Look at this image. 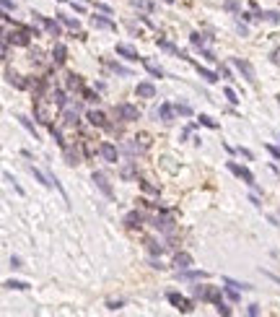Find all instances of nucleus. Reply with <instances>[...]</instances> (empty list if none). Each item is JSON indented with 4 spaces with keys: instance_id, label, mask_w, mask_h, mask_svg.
Instances as JSON below:
<instances>
[{
    "instance_id": "2eb2a0df",
    "label": "nucleus",
    "mask_w": 280,
    "mask_h": 317,
    "mask_svg": "<svg viewBox=\"0 0 280 317\" xmlns=\"http://www.w3.org/2000/svg\"><path fill=\"white\" fill-rule=\"evenodd\" d=\"M177 279L179 281H200V279H208V273L205 270H177Z\"/></svg>"
},
{
    "instance_id": "79ce46f5",
    "label": "nucleus",
    "mask_w": 280,
    "mask_h": 317,
    "mask_svg": "<svg viewBox=\"0 0 280 317\" xmlns=\"http://www.w3.org/2000/svg\"><path fill=\"white\" fill-rule=\"evenodd\" d=\"M140 187H143V192H148V195H158V187L150 185V182H145V180H140Z\"/></svg>"
},
{
    "instance_id": "dca6fc26",
    "label": "nucleus",
    "mask_w": 280,
    "mask_h": 317,
    "mask_svg": "<svg viewBox=\"0 0 280 317\" xmlns=\"http://www.w3.org/2000/svg\"><path fill=\"white\" fill-rule=\"evenodd\" d=\"M62 151H65V164H68V167H75V164H81V162H83V153L78 151V148L65 146Z\"/></svg>"
},
{
    "instance_id": "4d7b16f0",
    "label": "nucleus",
    "mask_w": 280,
    "mask_h": 317,
    "mask_svg": "<svg viewBox=\"0 0 280 317\" xmlns=\"http://www.w3.org/2000/svg\"><path fill=\"white\" fill-rule=\"evenodd\" d=\"M11 268H24L21 257H16V255H13V257H11Z\"/></svg>"
},
{
    "instance_id": "37998d69",
    "label": "nucleus",
    "mask_w": 280,
    "mask_h": 317,
    "mask_svg": "<svg viewBox=\"0 0 280 317\" xmlns=\"http://www.w3.org/2000/svg\"><path fill=\"white\" fill-rule=\"evenodd\" d=\"M265 148L270 151V156L275 158V162H280V148H277V146H272V143H265Z\"/></svg>"
},
{
    "instance_id": "c9c22d12",
    "label": "nucleus",
    "mask_w": 280,
    "mask_h": 317,
    "mask_svg": "<svg viewBox=\"0 0 280 317\" xmlns=\"http://www.w3.org/2000/svg\"><path fill=\"white\" fill-rule=\"evenodd\" d=\"M130 6L133 8H138V11H153V3H150V0H130Z\"/></svg>"
},
{
    "instance_id": "2f4dec72",
    "label": "nucleus",
    "mask_w": 280,
    "mask_h": 317,
    "mask_svg": "<svg viewBox=\"0 0 280 317\" xmlns=\"http://www.w3.org/2000/svg\"><path fill=\"white\" fill-rule=\"evenodd\" d=\"M223 286H233V289H239V291H252V284H247V281H233V279H223Z\"/></svg>"
},
{
    "instance_id": "58836bf2",
    "label": "nucleus",
    "mask_w": 280,
    "mask_h": 317,
    "mask_svg": "<svg viewBox=\"0 0 280 317\" xmlns=\"http://www.w3.org/2000/svg\"><path fill=\"white\" fill-rule=\"evenodd\" d=\"M158 47H161V50H166V52H174V55H179V47H174L171 42H166V39H161V36H158Z\"/></svg>"
},
{
    "instance_id": "7ed1b4c3",
    "label": "nucleus",
    "mask_w": 280,
    "mask_h": 317,
    "mask_svg": "<svg viewBox=\"0 0 280 317\" xmlns=\"http://www.w3.org/2000/svg\"><path fill=\"white\" fill-rule=\"evenodd\" d=\"M81 109H83L81 102H75V99L68 102V104L60 109V112H62V120H65L68 125H78V123H81Z\"/></svg>"
},
{
    "instance_id": "a18cd8bd",
    "label": "nucleus",
    "mask_w": 280,
    "mask_h": 317,
    "mask_svg": "<svg viewBox=\"0 0 280 317\" xmlns=\"http://www.w3.org/2000/svg\"><path fill=\"white\" fill-rule=\"evenodd\" d=\"M174 109H177V114H182V117H189V114H192V109H189L187 104H174Z\"/></svg>"
},
{
    "instance_id": "f03ea898",
    "label": "nucleus",
    "mask_w": 280,
    "mask_h": 317,
    "mask_svg": "<svg viewBox=\"0 0 280 317\" xmlns=\"http://www.w3.org/2000/svg\"><path fill=\"white\" fill-rule=\"evenodd\" d=\"M114 114H117V120H122V123H135L140 120V109L135 104H117L114 107Z\"/></svg>"
},
{
    "instance_id": "de8ad7c7",
    "label": "nucleus",
    "mask_w": 280,
    "mask_h": 317,
    "mask_svg": "<svg viewBox=\"0 0 280 317\" xmlns=\"http://www.w3.org/2000/svg\"><path fill=\"white\" fill-rule=\"evenodd\" d=\"M223 8L231 11V13H236L239 11V3H236V0H223Z\"/></svg>"
},
{
    "instance_id": "09e8293b",
    "label": "nucleus",
    "mask_w": 280,
    "mask_h": 317,
    "mask_svg": "<svg viewBox=\"0 0 280 317\" xmlns=\"http://www.w3.org/2000/svg\"><path fill=\"white\" fill-rule=\"evenodd\" d=\"M119 307H125V302H122V299H117V302H114V299H109V302H106V309H112V312H114V309H119Z\"/></svg>"
},
{
    "instance_id": "f257e3e1",
    "label": "nucleus",
    "mask_w": 280,
    "mask_h": 317,
    "mask_svg": "<svg viewBox=\"0 0 280 317\" xmlns=\"http://www.w3.org/2000/svg\"><path fill=\"white\" fill-rule=\"evenodd\" d=\"M31 26H18V29H13V31H6V39L11 45H16V47H29L31 45Z\"/></svg>"
},
{
    "instance_id": "69168bd1",
    "label": "nucleus",
    "mask_w": 280,
    "mask_h": 317,
    "mask_svg": "<svg viewBox=\"0 0 280 317\" xmlns=\"http://www.w3.org/2000/svg\"><path fill=\"white\" fill-rule=\"evenodd\" d=\"M164 3H174V0H164Z\"/></svg>"
},
{
    "instance_id": "b1692460",
    "label": "nucleus",
    "mask_w": 280,
    "mask_h": 317,
    "mask_svg": "<svg viewBox=\"0 0 280 317\" xmlns=\"http://www.w3.org/2000/svg\"><path fill=\"white\" fill-rule=\"evenodd\" d=\"M65 86H68L70 91H83V81H81V75L68 73V75H65Z\"/></svg>"
},
{
    "instance_id": "8fccbe9b",
    "label": "nucleus",
    "mask_w": 280,
    "mask_h": 317,
    "mask_svg": "<svg viewBox=\"0 0 280 317\" xmlns=\"http://www.w3.org/2000/svg\"><path fill=\"white\" fill-rule=\"evenodd\" d=\"M205 289H208V286H195V291H192V294H195V299L203 302V299H205Z\"/></svg>"
},
{
    "instance_id": "1a4fd4ad",
    "label": "nucleus",
    "mask_w": 280,
    "mask_h": 317,
    "mask_svg": "<svg viewBox=\"0 0 280 317\" xmlns=\"http://www.w3.org/2000/svg\"><path fill=\"white\" fill-rule=\"evenodd\" d=\"M34 16V21H39V24H42L45 29H47V34H52V36H60L62 34V29H60V18L57 21H52V18H47V16H42V13H31Z\"/></svg>"
},
{
    "instance_id": "3c124183",
    "label": "nucleus",
    "mask_w": 280,
    "mask_h": 317,
    "mask_svg": "<svg viewBox=\"0 0 280 317\" xmlns=\"http://www.w3.org/2000/svg\"><path fill=\"white\" fill-rule=\"evenodd\" d=\"M216 309H218V314H223V317H228V314H231V307H226L223 302H218V304H216Z\"/></svg>"
},
{
    "instance_id": "0e129e2a",
    "label": "nucleus",
    "mask_w": 280,
    "mask_h": 317,
    "mask_svg": "<svg viewBox=\"0 0 280 317\" xmlns=\"http://www.w3.org/2000/svg\"><path fill=\"white\" fill-rule=\"evenodd\" d=\"M249 203H254V206H257V208H260V206H262V203H260V197H257V195H249Z\"/></svg>"
},
{
    "instance_id": "c03bdc74",
    "label": "nucleus",
    "mask_w": 280,
    "mask_h": 317,
    "mask_svg": "<svg viewBox=\"0 0 280 317\" xmlns=\"http://www.w3.org/2000/svg\"><path fill=\"white\" fill-rule=\"evenodd\" d=\"M226 296L231 299V302H239L242 296H239V289H233V286H226Z\"/></svg>"
},
{
    "instance_id": "5fc2aeb1",
    "label": "nucleus",
    "mask_w": 280,
    "mask_h": 317,
    "mask_svg": "<svg viewBox=\"0 0 280 317\" xmlns=\"http://www.w3.org/2000/svg\"><path fill=\"white\" fill-rule=\"evenodd\" d=\"M247 314L257 317V314H260V304H249V307H247Z\"/></svg>"
},
{
    "instance_id": "9d476101",
    "label": "nucleus",
    "mask_w": 280,
    "mask_h": 317,
    "mask_svg": "<svg viewBox=\"0 0 280 317\" xmlns=\"http://www.w3.org/2000/svg\"><path fill=\"white\" fill-rule=\"evenodd\" d=\"M166 299H169V304H171V307H177L179 312H192V302H189L187 296H182L179 291H169V294H166Z\"/></svg>"
},
{
    "instance_id": "aec40b11",
    "label": "nucleus",
    "mask_w": 280,
    "mask_h": 317,
    "mask_svg": "<svg viewBox=\"0 0 280 317\" xmlns=\"http://www.w3.org/2000/svg\"><path fill=\"white\" fill-rule=\"evenodd\" d=\"M135 158H130V162H125L122 167H119V177L122 180H133V177H138V169H135Z\"/></svg>"
},
{
    "instance_id": "680f3d73",
    "label": "nucleus",
    "mask_w": 280,
    "mask_h": 317,
    "mask_svg": "<svg viewBox=\"0 0 280 317\" xmlns=\"http://www.w3.org/2000/svg\"><path fill=\"white\" fill-rule=\"evenodd\" d=\"M272 63H275V65H280V47L272 52Z\"/></svg>"
},
{
    "instance_id": "c85d7f7f",
    "label": "nucleus",
    "mask_w": 280,
    "mask_h": 317,
    "mask_svg": "<svg viewBox=\"0 0 280 317\" xmlns=\"http://www.w3.org/2000/svg\"><path fill=\"white\" fill-rule=\"evenodd\" d=\"M197 68V73H200V78H203V81H208V84H216L218 81V73H213V70H208V68H203V65H195Z\"/></svg>"
},
{
    "instance_id": "bb28decb",
    "label": "nucleus",
    "mask_w": 280,
    "mask_h": 317,
    "mask_svg": "<svg viewBox=\"0 0 280 317\" xmlns=\"http://www.w3.org/2000/svg\"><path fill=\"white\" fill-rule=\"evenodd\" d=\"M203 302H210V304H218V302H223V296H221V289L218 286H208L205 289V299Z\"/></svg>"
},
{
    "instance_id": "4be33fe9",
    "label": "nucleus",
    "mask_w": 280,
    "mask_h": 317,
    "mask_svg": "<svg viewBox=\"0 0 280 317\" xmlns=\"http://www.w3.org/2000/svg\"><path fill=\"white\" fill-rule=\"evenodd\" d=\"M6 81H8V84H13L16 89H29V84H26V81H21V75H18L16 70H11L8 65H6Z\"/></svg>"
},
{
    "instance_id": "e2e57ef3",
    "label": "nucleus",
    "mask_w": 280,
    "mask_h": 317,
    "mask_svg": "<svg viewBox=\"0 0 280 317\" xmlns=\"http://www.w3.org/2000/svg\"><path fill=\"white\" fill-rule=\"evenodd\" d=\"M150 268H156V270H161L164 265H161V260H156V257H153V260H150Z\"/></svg>"
},
{
    "instance_id": "6ab92c4d",
    "label": "nucleus",
    "mask_w": 280,
    "mask_h": 317,
    "mask_svg": "<svg viewBox=\"0 0 280 317\" xmlns=\"http://www.w3.org/2000/svg\"><path fill=\"white\" fill-rule=\"evenodd\" d=\"M65 60H68V47H65V45H60V42H57V45H55V47H52V65H55V68H57V65H62V63H65Z\"/></svg>"
},
{
    "instance_id": "6e6d98bb",
    "label": "nucleus",
    "mask_w": 280,
    "mask_h": 317,
    "mask_svg": "<svg viewBox=\"0 0 280 317\" xmlns=\"http://www.w3.org/2000/svg\"><path fill=\"white\" fill-rule=\"evenodd\" d=\"M96 11H101V13L112 16V8H109V6H104V3H96Z\"/></svg>"
},
{
    "instance_id": "412c9836",
    "label": "nucleus",
    "mask_w": 280,
    "mask_h": 317,
    "mask_svg": "<svg viewBox=\"0 0 280 317\" xmlns=\"http://www.w3.org/2000/svg\"><path fill=\"white\" fill-rule=\"evenodd\" d=\"M174 268H177V270L192 268V255H189V252H177V255H174Z\"/></svg>"
},
{
    "instance_id": "cd10ccee",
    "label": "nucleus",
    "mask_w": 280,
    "mask_h": 317,
    "mask_svg": "<svg viewBox=\"0 0 280 317\" xmlns=\"http://www.w3.org/2000/svg\"><path fill=\"white\" fill-rule=\"evenodd\" d=\"M106 68L112 70V73H117V75H122V78H133V70L130 68H125V65H119V63H106Z\"/></svg>"
},
{
    "instance_id": "6e6552de",
    "label": "nucleus",
    "mask_w": 280,
    "mask_h": 317,
    "mask_svg": "<svg viewBox=\"0 0 280 317\" xmlns=\"http://www.w3.org/2000/svg\"><path fill=\"white\" fill-rule=\"evenodd\" d=\"M228 172H231V174H236L239 180H244L249 187H257V182H254V174H252L247 167H239L236 162H228Z\"/></svg>"
},
{
    "instance_id": "a19ab883",
    "label": "nucleus",
    "mask_w": 280,
    "mask_h": 317,
    "mask_svg": "<svg viewBox=\"0 0 280 317\" xmlns=\"http://www.w3.org/2000/svg\"><path fill=\"white\" fill-rule=\"evenodd\" d=\"M81 96H83V102H99V94H94V91H91V89H86V86H83Z\"/></svg>"
},
{
    "instance_id": "4c0bfd02",
    "label": "nucleus",
    "mask_w": 280,
    "mask_h": 317,
    "mask_svg": "<svg viewBox=\"0 0 280 317\" xmlns=\"http://www.w3.org/2000/svg\"><path fill=\"white\" fill-rule=\"evenodd\" d=\"M3 177H6V182H8V185H13V190H16L18 195H24V187H21V185L16 182V177H13L11 172H3Z\"/></svg>"
},
{
    "instance_id": "72a5a7b5",
    "label": "nucleus",
    "mask_w": 280,
    "mask_h": 317,
    "mask_svg": "<svg viewBox=\"0 0 280 317\" xmlns=\"http://www.w3.org/2000/svg\"><path fill=\"white\" fill-rule=\"evenodd\" d=\"M257 18H260V21L277 24V21H280V13H277V11H260V13H257Z\"/></svg>"
},
{
    "instance_id": "9b49d317",
    "label": "nucleus",
    "mask_w": 280,
    "mask_h": 317,
    "mask_svg": "<svg viewBox=\"0 0 280 317\" xmlns=\"http://www.w3.org/2000/svg\"><path fill=\"white\" fill-rule=\"evenodd\" d=\"M91 182H94V185H96V187L101 190V195H104V197H109V201L114 197V190H112L109 180H106V177H104L101 172H94V174H91Z\"/></svg>"
},
{
    "instance_id": "ddd939ff",
    "label": "nucleus",
    "mask_w": 280,
    "mask_h": 317,
    "mask_svg": "<svg viewBox=\"0 0 280 317\" xmlns=\"http://www.w3.org/2000/svg\"><path fill=\"white\" fill-rule=\"evenodd\" d=\"M86 120L94 125V128H106L109 123H106V114L101 112V109H89L86 112Z\"/></svg>"
},
{
    "instance_id": "c756f323",
    "label": "nucleus",
    "mask_w": 280,
    "mask_h": 317,
    "mask_svg": "<svg viewBox=\"0 0 280 317\" xmlns=\"http://www.w3.org/2000/svg\"><path fill=\"white\" fill-rule=\"evenodd\" d=\"M140 63H143V65H145V68H148V73H150V75H153V78H164V75H166V73H164V70H161V68H158V65H156V63H150V60H148V57H143V60H140Z\"/></svg>"
},
{
    "instance_id": "f3484780",
    "label": "nucleus",
    "mask_w": 280,
    "mask_h": 317,
    "mask_svg": "<svg viewBox=\"0 0 280 317\" xmlns=\"http://www.w3.org/2000/svg\"><path fill=\"white\" fill-rule=\"evenodd\" d=\"M91 26L94 29H106V31H117V24L106 16H91Z\"/></svg>"
},
{
    "instance_id": "4468645a",
    "label": "nucleus",
    "mask_w": 280,
    "mask_h": 317,
    "mask_svg": "<svg viewBox=\"0 0 280 317\" xmlns=\"http://www.w3.org/2000/svg\"><path fill=\"white\" fill-rule=\"evenodd\" d=\"M135 96H138V99H153V96H156V86H153L150 81H140V84L135 86Z\"/></svg>"
},
{
    "instance_id": "338daca9",
    "label": "nucleus",
    "mask_w": 280,
    "mask_h": 317,
    "mask_svg": "<svg viewBox=\"0 0 280 317\" xmlns=\"http://www.w3.org/2000/svg\"><path fill=\"white\" fill-rule=\"evenodd\" d=\"M60 3H65V0H60Z\"/></svg>"
},
{
    "instance_id": "e433bc0d",
    "label": "nucleus",
    "mask_w": 280,
    "mask_h": 317,
    "mask_svg": "<svg viewBox=\"0 0 280 317\" xmlns=\"http://www.w3.org/2000/svg\"><path fill=\"white\" fill-rule=\"evenodd\" d=\"M197 120H200V125H205V128H210V130H218V123L213 120L210 114H200Z\"/></svg>"
},
{
    "instance_id": "052dcab7",
    "label": "nucleus",
    "mask_w": 280,
    "mask_h": 317,
    "mask_svg": "<svg viewBox=\"0 0 280 317\" xmlns=\"http://www.w3.org/2000/svg\"><path fill=\"white\" fill-rule=\"evenodd\" d=\"M73 8H75V13H86V8H83V3H75V0H73Z\"/></svg>"
},
{
    "instance_id": "774afa93",
    "label": "nucleus",
    "mask_w": 280,
    "mask_h": 317,
    "mask_svg": "<svg viewBox=\"0 0 280 317\" xmlns=\"http://www.w3.org/2000/svg\"><path fill=\"white\" fill-rule=\"evenodd\" d=\"M277 102H280V96H277Z\"/></svg>"
},
{
    "instance_id": "39448f33",
    "label": "nucleus",
    "mask_w": 280,
    "mask_h": 317,
    "mask_svg": "<svg viewBox=\"0 0 280 317\" xmlns=\"http://www.w3.org/2000/svg\"><path fill=\"white\" fill-rule=\"evenodd\" d=\"M99 156L104 158V162H109V164H117L119 162V148L114 143L104 141V143H99Z\"/></svg>"
},
{
    "instance_id": "0eeeda50",
    "label": "nucleus",
    "mask_w": 280,
    "mask_h": 317,
    "mask_svg": "<svg viewBox=\"0 0 280 317\" xmlns=\"http://www.w3.org/2000/svg\"><path fill=\"white\" fill-rule=\"evenodd\" d=\"M231 63H233V68H236L239 73H242L249 84H254V81H257V78H254V68H252V63H247L244 57H231Z\"/></svg>"
},
{
    "instance_id": "a878e982",
    "label": "nucleus",
    "mask_w": 280,
    "mask_h": 317,
    "mask_svg": "<svg viewBox=\"0 0 280 317\" xmlns=\"http://www.w3.org/2000/svg\"><path fill=\"white\" fill-rule=\"evenodd\" d=\"M117 55H122L125 60H133V63H135V60H143L130 45H117Z\"/></svg>"
},
{
    "instance_id": "bf43d9fd",
    "label": "nucleus",
    "mask_w": 280,
    "mask_h": 317,
    "mask_svg": "<svg viewBox=\"0 0 280 317\" xmlns=\"http://www.w3.org/2000/svg\"><path fill=\"white\" fill-rule=\"evenodd\" d=\"M239 153H242L247 162H252V151H249V148H239Z\"/></svg>"
},
{
    "instance_id": "393cba45",
    "label": "nucleus",
    "mask_w": 280,
    "mask_h": 317,
    "mask_svg": "<svg viewBox=\"0 0 280 317\" xmlns=\"http://www.w3.org/2000/svg\"><path fill=\"white\" fill-rule=\"evenodd\" d=\"M143 221H145V216H143L140 211H130V213L125 216V224H127L130 229H138V226H143Z\"/></svg>"
},
{
    "instance_id": "a211bd4d",
    "label": "nucleus",
    "mask_w": 280,
    "mask_h": 317,
    "mask_svg": "<svg viewBox=\"0 0 280 317\" xmlns=\"http://www.w3.org/2000/svg\"><path fill=\"white\" fill-rule=\"evenodd\" d=\"M47 99H50V104H55V107H60V109L68 104V96H65L62 89H50V91H47Z\"/></svg>"
},
{
    "instance_id": "423d86ee",
    "label": "nucleus",
    "mask_w": 280,
    "mask_h": 317,
    "mask_svg": "<svg viewBox=\"0 0 280 317\" xmlns=\"http://www.w3.org/2000/svg\"><path fill=\"white\" fill-rule=\"evenodd\" d=\"M174 104H169V102H164V104H158V109L153 112V117H156V120H161L164 125H171L174 123Z\"/></svg>"
},
{
    "instance_id": "ea45409f",
    "label": "nucleus",
    "mask_w": 280,
    "mask_h": 317,
    "mask_svg": "<svg viewBox=\"0 0 280 317\" xmlns=\"http://www.w3.org/2000/svg\"><path fill=\"white\" fill-rule=\"evenodd\" d=\"M223 96H226L231 104H239V96H236V91H233L231 86H226V89H223Z\"/></svg>"
},
{
    "instance_id": "473e14b6",
    "label": "nucleus",
    "mask_w": 280,
    "mask_h": 317,
    "mask_svg": "<svg viewBox=\"0 0 280 317\" xmlns=\"http://www.w3.org/2000/svg\"><path fill=\"white\" fill-rule=\"evenodd\" d=\"M16 120H18V123H21V125H24V128H26V130H29L31 135H34V141H39V133H36V128H34V123L29 120V117H24V114H18V117H16Z\"/></svg>"
},
{
    "instance_id": "f8f14e48",
    "label": "nucleus",
    "mask_w": 280,
    "mask_h": 317,
    "mask_svg": "<svg viewBox=\"0 0 280 317\" xmlns=\"http://www.w3.org/2000/svg\"><path fill=\"white\" fill-rule=\"evenodd\" d=\"M210 42H213V36H208V34H200V31H192V34H189V45H192L195 50H205Z\"/></svg>"
},
{
    "instance_id": "603ef678",
    "label": "nucleus",
    "mask_w": 280,
    "mask_h": 317,
    "mask_svg": "<svg viewBox=\"0 0 280 317\" xmlns=\"http://www.w3.org/2000/svg\"><path fill=\"white\" fill-rule=\"evenodd\" d=\"M200 55H203L205 60H210V63H216V60H218V57L213 55V50H208V47H205V50H200Z\"/></svg>"
},
{
    "instance_id": "13d9d810",
    "label": "nucleus",
    "mask_w": 280,
    "mask_h": 317,
    "mask_svg": "<svg viewBox=\"0 0 280 317\" xmlns=\"http://www.w3.org/2000/svg\"><path fill=\"white\" fill-rule=\"evenodd\" d=\"M236 31H239V34H242V36H247V34H249V29H247L244 24H236Z\"/></svg>"
},
{
    "instance_id": "864d4df0",
    "label": "nucleus",
    "mask_w": 280,
    "mask_h": 317,
    "mask_svg": "<svg viewBox=\"0 0 280 317\" xmlns=\"http://www.w3.org/2000/svg\"><path fill=\"white\" fill-rule=\"evenodd\" d=\"M0 3H3V11H6V13L16 11V3H13V0H0Z\"/></svg>"
},
{
    "instance_id": "f704fd0d",
    "label": "nucleus",
    "mask_w": 280,
    "mask_h": 317,
    "mask_svg": "<svg viewBox=\"0 0 280 317\" xmlns=\"http://www.w3.org/2000/svg\"><path fill=\"white\" fill-rule=\"evenodd\" d=\"M57 18L62 21V26H68V29H73V31H78V29H81V24H78V18H70V16H62V13H57Z\"/></svg>"
},
{
    "instance_id": "5701e85b",
    "label": "nucleus",
    "mask_w": 280,
    "mask_h": 317,
    "mask_svg": "<svg viewBox=\"0 0 280 317\" xmlns=\"http://www.w3.org/2000/svg\"><path fill=\"white\" fill-rule=\"evenodd\" d=\"M166 247H169V245L158 242V240H145V250H148L150 255H158V257H161V255L166 252Z\"/></svg>"
},
{
    "instance_id": "49530a36",
    "label": "nucleus",
    "mask_w": 280,
    "mask_h": 317,
    "mask_svg": "<svg viewBox=\"0 0 280 317\" xmlns=\"http://www.w3.org/2000/svg\"><path fill=\"white\" fill-rule=\"evenodd\" d=\"M29 60H31V65H42V52H39V50H34V52L29 55Z\"/></svg>"
},
{
    "instance_id": "20e7f679",
    "label": "nucleus",
    "mask_w": 280,
    "mask_h": 317,
    "mask_svg": "<svg viewBox=\"0 0 280 317\" xmlns=\"http://www.w3.org/2000/svg\"><path fill=\"white\" fill-rule=\"evenodd\" d=\"M150 226L158 229V231H164V234H174V219L166 216V213H156V216H150Z\"/></svg>"
},
{
    "instance_id": "7c9ffc66",
    "label": "nucleus",
    "mask_w": 280,
    "mask_h": 317,
    "mask_svg": "<svg viewBox=\"0 0 280 317\" xmlns=\"http://www.w3.org/2000/svg\"><path fill=\"white\" fill-rule=\"evenodd\" d=\"M3 286L11 289V291H26V289H29V284H26V281H18V279H8Z\"/></svg>"
}]
</instances>
